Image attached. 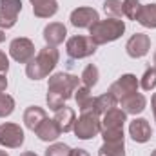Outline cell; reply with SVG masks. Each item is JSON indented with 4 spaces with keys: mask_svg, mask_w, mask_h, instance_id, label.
I'll list each match as a JSON object with an SVG mask.
<instances>
[{
    "mask_svg": "<svg viewBox=\"0 0 156 156\" xmlns=\"http://www.w3.org/2000/svg\"><path fill=\"white\" fill-rule=\"evenodd\" d=\"M13 111H15V100H13V96H9L5 93H0V118L9 116Z\"/></svg>",
    "mask_w": 156,
    "mask_h": 156,
    "instance_id": "cell-27",
    "label": "cell"
},
{
    "mask_svg": "<svg viewBox=\"0 0 156 156\" xmlns=\"http://www.w3.org/2000/svg\"><path fill=\"white\" fill-rule=\"evenodd\" d=\"M138 85H140V80L134 76V75L127 73V75H122L116 82L111 83L109 93L120 102L122 98H125V96H129L133 93H138Z\"/></svg>",
    "mask_w": 156,
    "mask_h": 156,
    "instance_id": "cell-9",
    "label": "cell"
},
{
    "mask_svg": "<svg viewBox=\"0 0 156 156\" xmlns=\"http://www.w3.org/2000/svg\"><path fill=\"white\" fill-rule=\"evenodd\" d=\"M125 49H127V55L131 58H142V56H145L149 53V49H151V38H149V35H145V33H134L131 38L127 40Z\"/></svg>",
    "mask_w": 156,
    "mask_h": 156,
    "instance_id": "cell-12",
    "label": "cell"
},
{
    "mask_svg": "<svg viewBox=\"0 0 156 156\" xmlns=\"http://www.w3.org/2000/svg\"><path fill=\"white\" fill-rule=\"evenodd\" d=\"M122 9H123V15L129 18V20H138V15L142 11V4L138 0H123L122 2Z\"/></svg>",
    "mask_w": 156,
    "mask_h": 156,
    "instance_id": "cell-25",
    "label": "cell"
},
{
    "mask_svg": "<svg viewBox=\"0 0 156 156\" xmlns=\"http://www.w3.org/2000/svg\"><path fill=\"white\" fill-rule=\"evenodd\" d=\"M20 156H38L37 153H31V151H26V153H22Z\"/></svg>",
    "mask_w": 156,
    "mask_h": 156,
    "instance_id": "cell-34",
    "label": "cell"
},
{
    "mask_svg": "<svg viewBox=\"0 0 156 156\" xmlns=\"http://www.w3.org/2000/svg\"><path fill=\"white\" fill-rule=\"evenodd\" d=\"M127 122V115L122 109H111L102 116V138L104 142H123V125Z\"/></svg>",
    "mask_w": 156,
    "mask_h": 156,
    "instance_id": "cell-4",
    "label": "cell"
},
{
    "mask_svg": "<svg viewBox=\"0 0 156 156\" xmlns=\"http://www.w3.org/2000/svg\"><path fill=\"white\" fill-rule=\"evenodd\" d=\"M33 4V13L38 18H51L58 11V2L56 0H29Z\"/></svg>",
    "mask_w": 156,
    "mask_h": 156,
    "instance_id": "cell-18",
    "label": "cell"
},
{
    "mask_svg": "<svg viewBox=\"0 0 156 156\" xmlns=\"http://www.w3.org/2000/svg\"><path fill=\"white\" fill-rule=\"evenodd\" d=\"M129 134L134 142L138 144H145L151 140L153 136V129H151V123L145 120V118H134L131 123H129Z\"/></svg>",
    "mask_w": 156,
    "mask_h": 156,
    "instance_id": "cell-14",
    "label": "cell"
},
{
    "mask_svg": "<svg viewBox=\"0 0 156 156\" xmlns=\"http://www.w3.org/2000/svg\"><path fill=\"white\" fill-rule=\"evenodd\" d=\"M55 122L58 123V127L62 129V133H69L73 131L75 127V122H76V115L71 107H60L58 111H55Z\"/></svg>",
    "mask_w": 156,
    "mask_h": 156,
    "instance_id": "cell-17",
    "label": "cell"
},
{
    "mask_svg": "<svg viewBox=\"0 0 156 156\" xmlns=\"http://www.w3.org/2000/svg\"><path fill=\"white\" fill-rule=\"evenodd\" d=\"M71 147L67 144H53L45 149V156H69Z\"/></svg>",
    "mask_w": 156,
    "mask_h": 156,
    "instance_id": "cell-29",
    "label": "cell"
},
{
    "mask_svg": "<svg viewBox=\"0 0 156 156\" xmlns=\"http://www.w3.org/2000/svg\"><path fill=\"white\" fill-rule=\"evenodd\" d=\"M75 100H76V105L80 109V113L83 111H94V98L91 94V89L82 85L75 91Z\"/></svg>",
    "mask_w": 156,
    "mask_h": 156,
    "instance_id": "cell-20",
    "label": "cell"
},
{
    "mask_svg": "<svg viewBox=\"0 0 156 156\" xmlns=\"http://www.w3.org/2000/svg\"><path fill=\"white\" fill-rule=\"evenodd\" d=\"M5 89H7V78L4 73H0V93H4Z\"/></svg>",
    "mask_w": 156,
    "mask_h": 156,
    "instance_id": "cell-31",
    "label": "cell"
},
{
    "mask_svg": "<svg viewBox=\"0 0 156 156\" xmlns=\"http://www.w3.org/2000/svg\"><path fill=\"white\" fill-rule=\"evenodd\" d=\"M96 44L91 40V37H71V38L66 42V51L67 55L73 58V60H80V58H87V56H93L96 53Z\"/></svg>",
    "mask_w": 156,
    "mask_h": 156,
    "instance_id": "cell-6",
    "label": "cell"
},
{
    "mask_svg": "<svg viewBox=\"0 0 156 156\" xmlns=\"http://www.w3.org/2000/svg\"><path fill=\"white\" fill-rule=\"evenodd\" d=\"M35 134L38 136V140L42 142H55L60 134H62V129L58 127V123L55 122V118H45L35 131Z\"/></svg>",
    "mask_w": 156,
    "mask_h": 156,
    "instance_id": "cell-16",
    "label": "cell"
},
{
    "mask_svg": "<svg viewBox=\"0 0 156 156\" xmlns=\"http://www.w3.org/2000/svg\"><path fill=\"white\" fill-rule=\"evenodd\" d=\"M138 24H142L144 27L156 29V4H147L142 5V11L138 15Z\"/></svg>",
    "mask_w": 156,
    "mask_h": 156,
    "instance_id": "cell-22",
    "label": "cell"
},
{
    "mask_svg": "<svg viewBox=\"0 0 156 156\" xmlns=\"http://www.w3.org/2000/svg\"><path fill=\"white\" fill-rule=\"evenodd\" d=\"M151 156H156V149H154V151H153V153H151Z\"/></svg>",
    "mask_w": 156,
    "mask_h": 156,
    "instance_id": "cell-37",
    "label": "cell"
},
{
    "mask_svg": "<svg viewBox=\"0 0 156 156\" xmlns=\"http://www.w3.org/2000/svg\"><path fill=\"white\" fill-rule=\"evenodd\" d=\"M69 20H71V24L78 27V29H91L98 20H100V16H98V11L96 9H93V7H76L73 13H71V16H69Z\"/></svg>",
    "mask_w": 156,
    "mask_h": 156,
    "instance_id": "cell-11",
    "label": "cell"
},
{
    "mask_svg": "<svg viewBox=\"0 0 156 156\" xmlns=\"http://www.w3.org/2000/svg\"><path fill=\"white\" fill-rule=\"evenodd\" d=\"M22 11V0H0V29H11Z\"/></svg>",
    "mask_w": 156,
    "mask_h": 156,
    "instance_id": "cell-10",
    "label": "cell"
},
{
    "mask_svg": "<svg viewBox=\"0 0 156 156\" xmlns=\"http://www.w3.org/2000/svg\"><path fill=\"white\" fill-rule=\"evenodd\" d=\"M60 60V53L56 47L53 45H45L44 49H40L37 56L26 66V75L31 80H42V78L49 76V73L56 67Z\"/></svg>",
    "mask_w": 156,
    "mask_h": 156,
    "instance_id": "cell-2",
    "label": "cell"
},
{
    "mask_svg": "<svg viewBox=\"0 0 156 156\" xmlns=\"http://www.w3.org/2000/svg\"><path fill=\"white\" fill-rule=\"evenodd\" d=\"M0 156H9V154H7L5 151H2V149H0Z\"/></svg>",
    "mask_w": 156,
    "mask_h": 156,
    "instance_id": "cell-36",
    "label": "cell"
},
{
    "mask_svg": "<svg viewBox=\"0 0 156 156\" xmlns=\"http://www.w3.org/2000/svg\"><path fill=\"white\" fill-rule=\"evenodd\" d=\"M5 40V33H4V29H0V44Z\"/></svg>",
    "mask_w": 156,
    "mask_h": 156,
    "instance_id": "cell-35",
    "label": "cell"
},
{
    "mask_svg": "<svg viewBox=\"0 0 156 156\" xmlns=\"http://www.w3.org/2000/svg\"><path fill=\"white\" fill-rule=\"evenodd\" d=\"M118 104H120V107H122V111H123L125 115H134V116H136V115H140V113L145 111L147 98H145L142 93H133V94L122 98Z\"/></svg>",
    "mask_w": 156,
    "mask_h": 156,
    "instance_id": "cell-13",
    "label": "cell"
},
{
    "mask_svg": "<svg viewBox=\"0 0 156 156\" xmlns=\"http://www.w3.org/2000/svg\"><path fill=\"white\" fill-rule=\"evenodd\" d=\"M140 85H142V89L144 91H151V89H154L156 87V67L153 66H149L147 69H145V73H144V76L140 80Z\"/></svg>",
    "mask_w": 156,
    "mask_h": 156,
    "instance_id": "cell-26",
    "label": "cell"
},
{
    "mask_svg": "<svg viewBox=\"0 0 156 156\" xmlns=\"http://www.w3.org/2000/svg\"><path fill=\"white\" fill-rule=\"evenodd\" d=\"M45 118H47V113H45L42 107H38V105H31V107H27V109L24 111V123H26V127L31 129L33 133L37 131V127H38Z\"/></svg>",
    "mask_w": 156,
    "mask_h": 156,
    "instance_id": "cell-19",
    "label": "cell"
},
{
    "mask_svg": "<svg viewBox=\"0 0 156 156\" xmlns=\"http://www.w3.org/2000/svg\"><path fill=\"white\" fill-rule=\"evenodd\" d=\"M69 156H91L85 149H71V154Z\"/></svg>",
    "mask_w": 156,
    "mask_h": 156,
    "instance_id": "cell-32",
    "label": "cell"
},
{
    "mask_svg": "<svg viewBox=\"0 0 156 156\" xmlns=\"http://www.w3.org/2000/svg\"><path fill=\"white\" fill-rule=\"evenodd\" d=\"M102 127V118L96 111H83L80 113V118L75 122V134L80 140H91L94 136H98Z\"/></svg>",
    "mask_w": 156,
    "mask_h": 156,
    "instance_id": "cell-5",
    "label": "cell"
},
{
    "mask_svg": "<svg viewBox=\"0 0 156 156\" xmlns=\"http://www.w3.org/2000/svg\"><path fill=\"white\" fill-rule=\"evenodd\" d=\"M116 105H118V100L113 96V94H111V93H109V91L94 98V111H96L100 116H104L107 111L115 109Z\"/></svg>",
    "mask_w": 156,
    "mask_h": 156,
    "instance_id": "cell-21",
    "label": "cell"
},
{
    "mask_svg": "<svg viewBox=\"0 0 156 156\" xmlns=\"http://www.w3.org/2000/svg\"><path fill=\"white\" fill-rule=\"evenodd\" d=\"M154 67H156V53H154Z\"/></svg>",
    "mask_w": 156,
    "mask_h": 156,
    "instance_id": "cell-38",
    "label": "cell"
},
{
    "mask_svg": "<svg viewBox=\"0 0 156 156\" xmlns=\"http://www.w3.org/2000/svg\"><path fill=\"white\" fill-rule=\"evenodd\" d=\"M98 78H100V73H98V67L96 66H93V64H89V66H85L83 67V71H82V76H80V82L85 85V87H94L96 83H98Z\"/></svg>",
    "mask_w": 156,
    "mask_h": 156,
    "instance_id": "cell-24",
    "label": "cell"
},
{
    "mask_svg": "<svg viewBox=\"0 0 156 156\" xmlns=\"http://www.w3.org/2000/svg\"><path fill=\"white\" fill-rule=\"evenodd\" d=\"M9 55L18 64H29L35 58V44L29 38H26V37H18V38L11 40Z\"/></svg>",
    "mask_w": 156,
    "mask_h": 156,
    "instance_id": "cell-7",
    "label": "cell"
},
{
    "mask_svg": "<svg viewBox=\"0 0 156 156\" xmlns=\"http://www.w3.org/2000/svg\"><path fill=\"white\" fill-rule=\"evenodd\" d=\"M104 11H105V15H109L111 18H120V16L123 15L122 0H105V2H104Z\"/></svg>",
    "mask_w": 156,
    "mask_h": 156,
    "instance_id": "cell-28",
    "label": "cell"
},
{
    "mask_svg": "<svg viewBox=\"0 0 156 156\" xmlns=\"http://www.w3.org/2000/svg\"><path fill=\"white\" fill-rule=\"evenodd\" d=\"M125 33V22L120 18H105V20H98L91 29H89V37L96 45H104L109 42L118 40Z\"/></svg>",
    "mask_w": 156,
    "mask_h": 156,
    "instance_id": "cell-3",
    "label": "cell"
},
{
    "mask_svg": "<svg viewBox=\"0 0 156 156\" xmlns=\"http://www.w3.org/2000/svg\"><path fill=\"white\" fill-rule=\"evenodd\" d=\"M151 105H153V115H154V122H156V93L151 98Z\"/></svg>",
    "mask_w": 156,
    "mask_h": 156,
    "instance_id": "cell-33",
    "label": "cell"
},
{
    "mask_svg": "<svg viewBox=\"0 0 156 156\" xmlns=\"http://www.w3.org/2000/svg\"><path fill=\"white\" fill-rule=\"evenodd\" d=\"M98 156H125V144L123 142H104L98 149Z\"/></svg>",
    "mask_w": 156,
    "mask_h": 156,
    "instance_id": "cell-23",
    "label": "cell"
},
{
    "mask_svg": "<svg viewBox=\"0 0 156 156\" xmlns=\"http://www.w3.org/2000/svg\"><path fill=\"white\" fill-rule=\"evenodd\" d=\"M24 140H26L24 129L18 123L5 122L0 125V145L9 147V149H18L24 144Z\"/></svg>",
    "mask_w": 156,
    "mask_h": 156,
    "instance_id": "cell-8",
    "label": "cell"
},
{
    "mask_svg": "<svg viewBox=\"0 0 156 156\" xmlns=\"http://www.w3.org/2000/svg\"><path fill=\"white\" fill-rule=\"evenodd\" d=\"M66 37H67V29L60 22H51L44 27V40H45L47 45L56 47L66 40Z\"/></svg>",
    "mask_w": 156,
    "mask_h": 156,
    "instance_id": "cell-15",
    "label": "cell"
},
{
    "mask_svg": "<svg viewBox=\"0 0 156 156\" xmlns=\"http://www.w3.org/2000/svg\"><path fill=\"white\" fill-rule=\"evenodd\" d=\"M80 83V78L71 75V73H55L53 76H49L47 83V107L51 111H58L60 107H64V104L75 96Z\"/></svg>",
    "mask_w": 156,
    "mask_h": 156,
    "instance_id": "cell-1",
    "label": "cell"
},
{
    "mask_svg": "<svg viewBox=\"0 0 156 156\" xmlns=\"http://www.w3.org/2000/svg\"><path fill=\"white\" fill-rule=\"evenodd\" d=\"M9 71V58L5 56V53L4 51H0V73H7Z\"/></svg>",
    "mask_w": 156,
    "mask_h": 156,
    "instance_id": "cell-30",
    "label": "cell"
}]
</instances>
